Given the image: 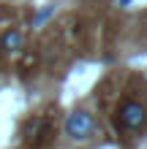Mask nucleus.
Masks as SVG:
<instances>
[{
  "mask_svg": "<svg viewBox=\"0 0 147 149\" xmlns=\"http://www.w3.org/2000/svg\"><path fill=\"white\" fill-rule=\"evenodd\" d=\"M0 46H3V52H19L22 49V33L19 30H8L6 36H3V41H0Z\"/></svg>",
  "mask_w": 147,
  "mask_h": 149,
  "instance_id": "7ed1b4c3",
  "label": "nucleus"
},
{
  "mask_svg": "<svg viewBox=\"0 0 147 149\" xmlns=\"http://www.w3.org/2000/svg\"><path fill=\"white\" fill-rule=\"evenodd\" d=\"M93 127H96V122H93V117L87 111H74V114H68V119H65V133L71 138H79V141L90 138Z\"/></svg>",
  "mask_w": 147,
  "mask_h": 149,
  "instance_id": "f03ea898",
  "label": "nucleus"
},
{
  "mask_svg": "<svg viewBox=\"0 0 147 149\" xmlns=\"http://www.w3.org/2000/svg\"><path fill=\"white\" fill-rule=\"evenodd\" d=\"M117 119L125 130H139V127L147 125V109L136 100H125L117 111Z\"/></svg>",
  "mask_w": 147,
  "mask_h": 149,
  "instance_id": "f257e3e1",
  "label": "nucleus"
}]
</instances>
